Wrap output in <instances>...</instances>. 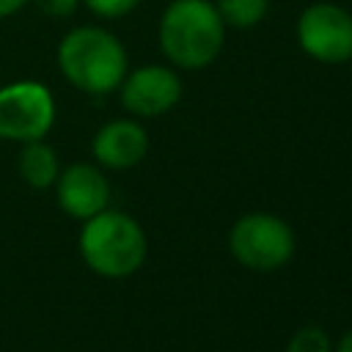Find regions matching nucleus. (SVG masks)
<instances>
[{
    "label": "nucleus",
    "instance_id": "obj_1",
    "mask_svg": "<svg viewBox=\"0 0 352 352\" xmlns=\"http://www.w3.org/2000/svg\"><path fill=\"white\" fill-rule=\"evenodd\" d=\"M58 69L69 85L85 94H110L126 74V50L110 30L82 25L60 38Z\"/></svg>",
    "mask_w": 352,
    "mask_h": 352
},
{
    "label": "nucleus",
    "instance_id": "obj_2",
    "mask_svg": "<svg viewBox=\"0 0 352 352\" xmlns=\"http://www.w3.org/2000/svg\"><path fill=\"white\" fill-rule=\"evenodd\" d=\"M226 41V25L209 0H173L160 16V47L179 69L209 66Z\"/></svg>",
    "mask_w": 352,
    "mask_h": 352
},
{
    "label": "nucleus",
    "instance_id": "obj_3",
    "mask_svg": "<svg viewBox=\"0 0 352 352\" xmlns=\"http://www.w3.org/2000/svg\"><path fill=\"white\" fill-rule=\"evenodd\" d=\"M80 256L82 261L104 278H126L146 261V234L135 217L102 209L94 217L82 220L80 228Z\"/></svg>",
    "mask_w": 352,
    "mask_h": 352
},
{
    "label": "nucleus",
    "instance_id": "obj_4",
    "mask_svg": "<svg viewBox=\"0 0 352 352\" xmlns=\"http://www.w3.org/2000/svg\"><path fill=\"white\" fill-rule=\"evenodd\" d=\"M228 248L234 258L256 272H270L283 267L294 253V234L286 220L270 212H250L242 214L231 234Z\"/></svg>",
    "mask_w": 352,
    "mask_h": 352
},
{
    "label": "nucleus",
    "instance_id": "obj_5",
    "mask_svg": "<svg viewBox=\"0 0 352 352\" xmlns=\"http://www.w3.org/2000/svg\"><path fill=\"white\" fill-rule=\"evenodd\" d=\"M55 124V99L44 82L16 80L0 85V140H41Z\"/></svg>",
    "mask_w": 352,
    "mask_h": 352
},
{
    "label": "nucleus",
    "instance_id": "obj_6",
    "mask_svg": "<svg viewBox=\"0 0 352 352\" xmlns=\"http://www.w3.org/2000/svg\"><path fill=\"white\" fill-rule=\"evenodd\" d=\"M297 44L319 63H346L352 58V14L336 3H311L297 19Z\"/></svg>",
    "mask_w": 352,
    "mask_h": 352
},
{
    "label": "nucleus",
    "instance_id": "obj_7",
    "mask_svg": "<svg viewBox=\"0 0 352 352\" xmlns=\"http://www.w3.org/2000/svg\"><path fill=\"white\" fill-rule=\"evenodd\" d=\"M121 104L132 116L154 118L168 113L182 99V80L168 66H140L135 72H126L121 80Z\"/></svg>",
    "mask_w": 352,
    "mask_h": 352
},
{
    "label": "nucleus",
    "instance_id": "obj_8",
    "mask_svg": "<svg viewBox=\"0 0 352 352\" xmlns=\"http://www.w3.org/2000/svg\"><path fill=\"white\" fill-rule=\"evenodd\" d=\"M55 198L58 206L74 217V220H88L96 212L107 209L110 201V184L104 173L91 165V162H74L66 170L58 173L55 179Z\"/></svg>",
    "mask_w": 352,
    "mask_h": 352
},
{
    "label": "nucleus",
    "instance_id": "obj_9",
    "mask_svg": "<svg viewBox=\"0 0 352 352\" xmlns=\"http://www.w3.org/2000/svg\"><path fill=\"white\" fill-rule=\"evenodd\" d=\"M94 160L110 170H126L135 168L146 151H148V135L146 129L132 118H116L99 126V132L91 140Z\"/></svg>",
    "mask_w": 352,
    "mask_h": 352
},
{
    "label": "nucleus",
    "instance_id": "obj_10",
    "mask_svg": "<svg viewBox=\"0 0 352 352\" xmlns=\"http://www.w3.org/2000/svg\"><path fill=\"white\" fill-rule=\"evenodd\" d=\"M16 170L22 176V182L33 190H47L55 184L58 173H60V162L58 154L50 143L41 140H28L19 148V160H16Z\"/></svg>",
    "mask_w": 352,
    "mask_h": 352
},
{
    "label": "nucleus",
    "instance_id": "obj_11",
    "mask_svg": "<svg viewBox=\"0 0 352 352\" xmlns=\"http://www.w3.org/2000/svg\"><path fill=\"white\" fill-rule=\"evenodd\" d=\"M226 28H256L270 8V0H217L214 3Z\"/></svg>",
    "mask_w": 352,
    "mask_h": 352
},
{
    "label": "nucleus",
    "instance_id": "obj_12",
    "mask_svg": "<svg viewBox=\"0 0 352 352\" xmlns=\"http://www.w3.org/2000/svg\"><path fill=\"white\" fill-rule=\"evenodd\" d=\"M286 352H333V344H330V336L311 324V327H300L289 344H286Z\"/></svg>",
    "mask_w": 352,
    "mask_h": 352
},
{
    "label": "nucleus",
    "instance_id": "obj_13",
    "mask_svg": "<svg viewBox=\"0 0 352 352\" xmlns=\"http://www.w3.org/2000/svg\"><path fill=\"white\" fill-rule=\"evenodd\" d=\"M88 11H94L102 19H121L138 8L140 0H82Z\"/></svg>",
    "mask_w": 352,
    "mask_h": 352
},
{
    "label": "nucleus",
    "instance_id": "obj_14",
    "mask_svg": "<svg viewBox=\"0 0 352 352\" xmlns=\"http://www.w3.org/2000/svg\"><path fill=\"white\" fill-rule=\"evenodd\" d=\"M36 8L47 16H55V19H63V16H72L80 6V0H33Z\"/></svg>",
    "mask_w": 352,
    "mask_h": 352
},
{
    "label": "nucleus",
    "instance_id": "obj_15",
    "mask_svg": "<svg viewBox=\"0 0 352 352\" xmlns=\"http://www.w3.org/2000/svg\"><path fill=\"white\" fill-rule=\"evenodd\" d=\"M30 0H0V19H8L14 14H19Z\"/></svg>",
    "mask_w": 352,
    "mask_h": 352
},
{
    "label": "nucleus",
    "instance_id": "obj_16",
    "mask_svg": "<svg viewBox=\"0 0 352 352\" xmlns=\"http://www.w3.org/2000/svg\"><path fill=\"white\" fill-rule=\"evenodd\" d=\"M336 352H352V330H349V333H344V338L338 341Z\"/></svg>",
    "mask_w": 352,
    "mask_h": 352
},
{
    "label": "nucleus",
    "instance_id": "obj_17",
    "mask_svg": "<svg viewBox=\"0 0 352 352\" xmlns=\"http://www.w3.org/2000/svg\"><path fill=\"white\" fill-rule=\"evenodd\" d=\"M349 60H352V58H349Z\"/></svg>",
    "mask_w": 352,
    "mask_h": 352
}]
</instances>
